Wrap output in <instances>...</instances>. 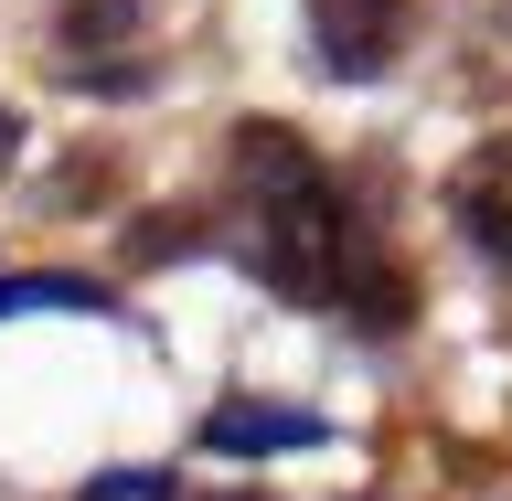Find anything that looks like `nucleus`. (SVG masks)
<instances>
[{
  "label": "nucleus",
  "instance_id": "2",
  "mask_svg": "<svg viewBox=\"0 0 512 501\" xmlns=\"http://www.w3.org/2000/svg\"><path fill=\"white\" fill-rule=\"evenodd\" d=\"M406 43H416V0H310V54H320V75H342V86L395 75Z\"/></svg>",
  "mask_w": 512,
  "mask_h": 501
},
{
  "label": "nucleus",
  "instance_id": "3",
  "mask_svg": "<svg viewBox=\"0 0 512 501\" xmlns=\"http://www.w3.org/2000/svg\"><path fill=\"white\" fill-rule=\"evenodd\" d=\"M448 214H459V235H470V246L512 278V139H491V150L459 160V182H448Z\"/></svg>",
  "mask_w": 512,
  "mask_h": 501
},
{
  "label": "nucleus",
  "instance_id": "7",
  "mask_svg": "<svg viewBox=\"0 0 512 501\" xmlns=\"http://www.w3.org/2000/svg\"><path fill=\"white\" fill-rule=\"evenodd\" d=\"M75 501H171V480H160V470H96Z\"/></svg>",
  "mask_w": 512,
  "mask_h": 501
},
{
  "label": "nucleus",
  "instance_id": "5",
  "mask_svg": "<svg viewBox=\"0 0 512 501\" xmlns=\"http://www.w3.org/2000/svg\"><path fill=\"white\" fill-rule=\"evenodd\" d=\"M224 150H235V182H246L256 203H278V192L320 182V160H310V139H299V128H267V118H246L235 139H224Z\"/></svg>",
  "mask_w": 512,
  "mask_h": 501
},
{
  "label": "nucleus",
  "instance_id": "4",
  "mask_svg": "<svg viewBox=\"0 0 512 501\" xmlns=\"http://www.w3.org/2000/svg\"><path fill=\"white\" fill-rule=\"evenodd\" d=\"M320 438H331V416L256 406V395H224V406L203 416V448H214V459H267V448H320Z\"/></svg>",
  "mask_w": 512,
  "mask_h": 501
},
{
  "label": "nucleus",
  "instance_id": "1",
  "mask_svg": "<svg viewBox=\"0 0 512 501\" xmlns=\"http://www.w3.org/2000/svg\"><path fill=\"white\" fill-rule=\"evenodd\" d=\"M363 224H352V203L331 182H299V192H278V203H256V246H246V267L267 288H278L288 310H342V288H352V267H363Z\"/></svg>",
  "mask_w": 512,
  "mask_h": 501
},
{
  "label": "nucleus",
  "instance_id": "8",
  "mask_svg": "<svg viewBox=\"0 0 512 501\" xmlns=\"http://www.w3.org/2000/svg\"><path fill=\"white\" fill-rule=\"evenodd\" d=\"M192 246V214H150L139 224V256H182Z\"/></svg>",
  "mask_w": 512,
  "mask_h": 501
},
{
  "label": "nucleus",
  "instance_id": "6",
  "mask_svg": "<svg viewBox=\"0 0 512 501\" xmlns=\"http://www.w3.org/2000/svg\"><path fill=\"white\" fill-rule=\"evenodd\" d=\"M139 22H150V0H64L54 43L75 64H128V43H139Z\"/></svg>",
  "mask_w": 512,
  "mask_h": 501
}]
</instances>
